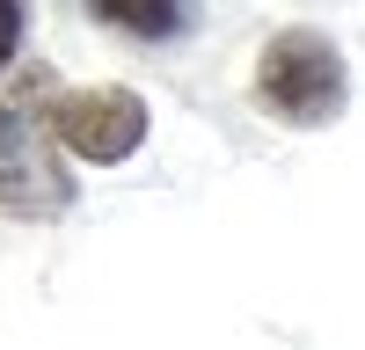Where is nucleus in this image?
Wrapping results in <instances>:
<instances>
[{
  "label": "nucleus",
  "mask_w": 365,
  "mask_h": 350,
  "mask_svg": "<svg viewBox=\"0 0 365 350\" xmlns=\"http://www.w3.org/2000/svg\"><path fill=\"white\" fill-rule=\"evenodd\" d=\"M263 102L285 117V124H329L344 102V51L322 37V29H278L263 44V66H256Z\"/></svg>",
  "instance_id": "1"
},
{
  "label": "nucleus",
  "mask_w": 365,
  "mask_h": 350,
  "mask_svg": "<svg viewBox=\"0 0 365 350\" xmlns=\"http://www.w3.org/2000/svg\"><path fill=\"white\" fill-rule=\"evenodd\" d=\"M66 197H73V183L58 175L44 124L22 110H0V204L22 219H51V212H66Z\"/></svg>",
  "instance_id": "2"
},
{
  "label": "nucleus",
  "mask_w": 365,
  "mask_h": 350,
  "mask_svg": "<svg viewBox=\"0 0 365 350\" xmlns=\"http://www.w3.org/2000/svg\"><path fill=\"white\" fill-rule=\"evenodd\" d=\"M51 124H58V139H66L81 161H125L146 139V102L132 88H81V95L58 102Z\"/></svg>",
  "instance_id": "3"
},
{
  "label": "nucleus",
  "mask_w": 365,
  "mask_h": 350,
  "mask_svg": "<svg viewBox=\"0 0 365 350\" xmlns=\"http://www.w3.org/2000/svg\"><path fill=\"white\" fill-rule=\"evenodd\" d=\"M103 22L132 29V37H168L175 29V0H88Z\"/></svg>",
  "instance_id": "4"
},
{
  "label": "nucleus",
  "mask_w": 365,
  "mask_h": 350,
  "mask_svg": "<svg viewBox=\"0 0 365 350\" xmlns=\"http://www.w3.org/2000/svg\"><path fill=\"white\" fill-rule=\"evenodd\" d=\"M15 44H22V0H0V66L15 58Z\"/></svg>",
  "instance_id": "5"
}]
</instances>
